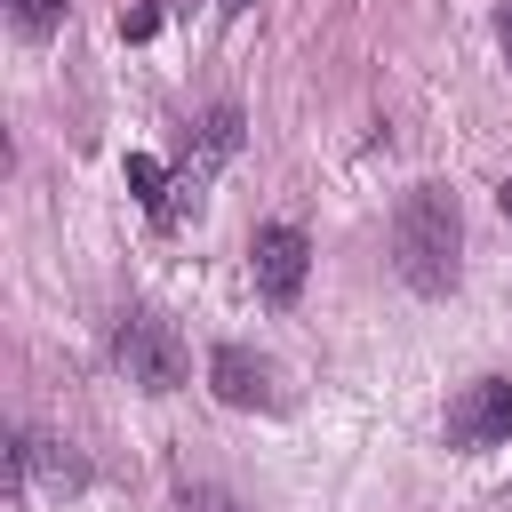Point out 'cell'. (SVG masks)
Returning a JSON list of instances; mask_svg holds the SVG:
<instances>
[{"label": "cell", "mask_w": 512, "mask_h": 512, "mask_svg": "<svg viewBox=\"0 0 512 512\" xmlns=\"http://www.w3.org/2000/svg\"><path fill=\"white\" fill-rule=\"evenodd\" d=\"M496 200H504V216H512V184H504V192H496Z\"/></svg>", "instance_id": "12"}, {"label": "cell", "mask_w": 512, "mask_h": 512, "mask_svg": "<svg viewBox=\"0 0 512 512\" xmlns=\"http://www.w3.org/2000/svg\"><path fill=\"white\" fill-rule=\"evenodd\" d=\"M392 264L416 296H448L464 272V208L448 184H416L392 208Z\"/></svg>", "instance_id": "1"}, {"label": "cell", "mask_w": 512, "mask_h": 512, "mask_svg": "<svg viewBox=\"0 0 512 512\" xmlns=\"http://www.w3.org/2000/svg\"><path fill=\"white\" fill-rule=\"evenodd\" d=\"M112 360L128 368V384H136V392H176V384H184V368H192L184 336H176L160 312H120V328H112Z\"/></svg>", "instance_id": "2"}, {"label": "cell", "mask_w": 512, "mask_h": 512, "mask_svg": "<svg viewBox=\"0 0 512 512\" xmlns=\"http://www.w3.org/2000/svg\"><path fill=\"white\" fill-rule=\"evenodd\" d=\"M512 440V376H472L448 400V448H496Z\"/></svg>", "instance_id": "3"}, {"label": "cell", "mask_w": 512, "mask_h": 512, "mask_svg": "<svg viewBox=\"0 0 512 512\" xmlns=\"http://www.w3.org/2000/svg\"><path fill=\"white\" fill-rule=\"evenodd\" d=\"M208 392L224 400V408H280L288 392H280V368L264 360V352H248V344H216L208 352Z\"/></svg>", "instance_id": "4"}, {"label": "cell", "mask_w": 512, "mask_h": 512, "mask_svg": "<svg viewBox=\"0 0 512 512\" xmlns=\"http://www.w3.org/2000/svg\"><path fill=\"white\" fill-rule=\"evenodd\" d=\"M496 48H504V64H512V0H496Z\"/></svg>", "instance_id": "11"}, {"label": "cell", "mask_w": 512, "mask_h": 512, "mask_svg": "<svg viewBox=\"0 0 512 512\" xmlns=\"http://www.w3.org/2000/svg\"><path fill=\"white\" fill-rule=\"evenodd\" d=\"M8 24H16L24 40H48V32L64 24V0H8Z\"/></svg>", "instance_id": "9"}, {"label": "cell", "mask_w": 512, "mask_h": 512, "mask_svg": "<svg viewBox=\"0 0 512 512\" xmlns=\"http://www.w3.org/2000/svg\"><path fill=\"white\" fill-rule=\"evenodd\" d=\"M240 152V104H216L208 120H200V160H192V176H208L216 160H232Z\"/></svg>", "instance_id": "7"}, {"label": "cell", "mask_w": 512, "mask_h": 512, "mask_svg": "<svg viewBox=\"0 0 512 512\" xmlns=\"http://www.w3.org/2000/svg\"><path fill=\"white\" fill-rule=\"evenodd\" d=\"M24 472H40L48 488H80V480H88V464H80L64 440H32V432L16 440V480H24Z\"/></svg>", "instance_id": "6"}, {"label": "cell", "mask_w": 512, "mask_h": 512, "mask_svg": "<svg viewBox=\"0 0 512 512\" xmlns=\"http://www.w3.org/2000/svg\"><path fill=\"white\" fill-rule=\"evenodd\" d=\"M176 512H248L232 488H216V480H184L176 488Z\"/></svg>", "instance_id": "10"}, {"label": "cell", "mask_w": 512, "mask_h": 512, "mask_svg": "<svg viewBox=\"0 0 512 512\" xmlns=\"http://www.w3.org/2000/svg\"><path fill=\"white\" fill-rule=\"evenodd\" d=\"M160 184H168V176H160V160H152V152H128V192H136V200H144L152 216H168V208H176V200H168Z\"/></svg>", "instance_id": "8"}, {"label": "cell", "mask_w": 512, "mask_h": 512, "mask_svg": "<svg viewBox=\"0 0 512 512\" xmlns=\"http://www.w3.org/2000/svg\"><path fill=\"white\" fill-rule=\"evenodd\" d=\"M248 272H256V288H264L272 304H296V288H304V272H312V240H304L296 224H264V232L248 240Z\"/></svg>", "instance_id": "5"}]
</instances>
